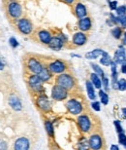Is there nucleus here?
Wrapping results in <instances>:
<instances>
[{
    "instance_id": "f257e3e1",
    "label": "nucleus",
    "mask_w": 126,
    "mask_h": 150,
    "mask_svg": "<svg viewBox=\"0 0 126 150\" xmlns=\"http://www.w3.org/2000/svg\"><path fill=\"white\" fill-rule=\"evenodd\" d=\"M6 11H7L8 16L13 20L20 19L22 15V7L17 0H9L6 5Z\"/></svg>"
},
{
    "instance_id": "f03ea898",
    "label": "nucleus",
    "mask_w": 126,
    "mask_h": 150,
    "mask_svg": "<svg viewBox=\"0 0 126 150\" xmlns=\"http://www.w3.org/2000/svg\"><path fill=\"white\" fill-rule=\"evenodd\" d=\"M55 83L56 85L66 89L67 91H71L76 86V80H75V78L71 74L68 73H61L57 75V77L55 78Z\"/></svg>"
},
{
    "instance_id": "7ed1b4c3",
    "label": "nucleus",
    "mask_w": 126,
    "mask_h": 150,
    "mask_svg": "<svg viewBox=\"0 0 126 150\" xmlns=\"http://www.w3.org/2000/svg\"><path fill=\"white\" fill-rule=\"evenodd\" d=\"M27 84H28L29 89H30L33 93H35V94L40 95L42 94V92L44 91L43 82H42V80L39 78L37 74H31L27 79Z\"/></svg>"
},
{
    "instance_id": "20e7f679",
    "label": "nucleus",
    "mask_w": 126,
    "mask_h": 150,
    "mask_svg": "<svg viewBox=\"0 0 126 150\" xmlns=\"http://www.w3.org/2000/svg\"><path fill=\"white\" fill-rule=\"evenodd\" d=\"M16 26L18 30L22 34L24 35H29L33 30L32 23L28 19H26V18H22V19L17 20Z\"/></svg>"
},
{
    "instance_id": "39448f33",
    "label": "nucleus",
    "mask_w": 126,
    "mask_h": 150,
    "mask_svg": "<svg viewBox=\"0 0 126 150\" xmlns=\"http://www.w3.org/2000/svg\"><path fill=\"white\" fill-rule=\"evenodd\" d=\"M77 123H78V126H79V128L82 133L86 134V133H89V132H90L91 127H92V123H91V120L88 114H82V115H80L77 119Z\"/></svg>"
},
{
    "instance_id": "423d86ee",
    "label": "nucleus",
    "mask_w": 126,
    "mask_h": 150,
    "mask_svg": "<svg viewBox=\"0 0 126 150\" xmlns=\"http://www.w3.org/2000/svg\"><path fill=\"white\" fill-rule=\"evenodd\" d=\"M35 103H36V106L43 112L48 113L52 109V104H50V101L49 100V98H48L46 95H43V94L38 95V97L36 98Z\"/></svg>"
},
{
    "instance_id": "0eeeda50",
    "label": "nucleus",
    "mask_w": 126,
    "mask_h": 150,
    "mask_svg": "<svg viewBox=\"0 0 126 150\" xmlns=\"http://www.w3.org/2000/svg\"><path fill=\"white\" fill-rule=\"evenodd\" d=\"M26 67L30 71L32 74H38L40 71L43 69L44 65L42 64V62L39 61L38 59H36L35 57H29L26 59Z\"/></svg>"
},
{
    "instance_id": "6e6552de",
    "label": "nucleus",
    "mask_w": 126,
    "mask_h": 150,
    "mask_svg": "<svg viewBox=\"0 0 126 150\" xmlns=\"http://www.w3.org/2000/svg\"><path fill=\"white\" fill-rule=\"evenodd\" d=\"M66 108L69 111V113H71L72 115H78L83 112V104L80 103V101L75 98H71L66 103Z\"/></svg>"
},
{
    "instance_id": "1a4fd4ad",
    "label": "nucleus",
    "mask_w": 126,
    "mask_h": 150,
    "mask_svg": "<svg viewBox=\"0 0 126 150\" xmlns=\"http://www.w3.org/2000/svg\"><path fill=\"white\" fill-rule=\"evenodd\" d=\"M48 68L53 74H61L64 73V71L67 69V64H66L65 62L61 61V59H55V61L49 64Z\"/></svg>"
},
{
    "instance_id": "9d476101",
    "label": "nucleus",
    "mask_w": 126,
    "mask_h": 150,
    "mask_svg": "<svg viewBox=\"0 0 126 150\" xmlns=\"http://www.w3.org/2000/svg\"><path fill=\"white\" fill-rule=\"evenodd\" d=\"M68 97V91L58 85H55L52 89V98L56 101H62Z\"/></svg>"
},
{
    "instance_id": "9b49d317",
    "label": "nucleus",
    "mask_w": 126,
    "mask_h": 150,
    "mask_svg": "<svg viewBox=\"0 0 126 150\" xmlns=\"http://www.w3.org/2000/svg\"><path fill=\"white\" fill-rule=\"evenodd\" d=\"M88 143L89 147L92 150H101L103 147V139H102V137L98 134H94L90 136Z\"/></svg>"
},
{
    "instance_id": "f8f14e48",
    "label": "nucleus",
    "mask_w": 126,
    "mask_h": 150,
    "mask_svg": "<svg viewBox=\"0 0 126 150\" xmlns=\"http://www.w3.org/2000/svg\"><path fill=\"white\" fill-rule=\"evenodd\" d=\"M30 148V142L27 137H20L15 140L14 150H29Z\"/></svg>"
},
{
    "instance_id": "ddd939ff",
    "label": "nucleus",
    "mask_w": 126,
    "mask_h": 150,
    "mask_svg": "<svg viewBox=\"0 0 126 150\" xmlns=\"http://www.w3.org/2000/svg\"><path fill=\"white\" fill-rule=\"evenodd\" d=\"M8 103L9 105L11 106V108L14 109L15 111H20L22 109V103L17 96H10Z\"/></svg>"
},
{
    "instance_id": "4468645a",
    "label": "nucleus",
    "mask_w": 126,
    "mask_h": 150,
    "mask_svg": "<svg viewBox=\"0 0 126 150\" xmlns=\"http://www.w3.org/2000/svg\"><path fill=\"white\" fill-rule=\"evenodd\" d=\"M75 15H76L78 19H83V18H85L88 16V10H86V7L83 3L78 2L75 5Z\"/></svg>"
},
{
    "instance_id": "2eb2a0df",
    "label": "nucleus",
    "mask_w": 126,
    "mask_h": 150,
    "mask_svg": "<svg viewBox=\"0 0 126 150\" xmlns=\"http://www.w3.org/2000/svg\"><path fill=\"white\" fill-rule=\"evenodd\" d=\"M88 41V36L83 32H77L73 35V44L76 46H83Z\"/></svg>"
},
{
    "instance_id": "dca6fc26",
    "label": "nucleus",
    "mask_w": 126,
    "mask_h": 150,
    "mask_svg": "<svg viewBox=\"0 0 126 150\" xmlns=\"http://www.w3.org/2000/svg\"><path fill=\"white\" fill-rule=\"evenodd\" d=\"M78 25H79V28L82 31H83V32L88 31L89 29L91 28V19H90V18H88V17L80 19Z\"/></svg>"
},
{
    "instance_id": "f3484780",
    "label": "nucleus",
    "mask_w": 126,
    "mask_h": 150,
    "mask_svg": "<svg viewBox=\"0 0 126 150\" xmlns=\"http://www.w3.org/2000/svg\"><path fill=\"white\" fill-rule=\"evenodd\" d=\"M38 38H39V40H40V42H42L43 44L49 45L50 40H52V34H50V31L45 30V29H42V30H40L38 32Z\"/></svg>"
},
{
    "instance_id": "a211bd4d",
    "label": "nucleus",
    "mask_w": 126,
    "mask_h": 150,
    "mask_svg": "<svg viewBox=\"0 0 126 150\" xmlns=\"http://www.w3.org/2000/svg\"><path fill=\"white\" fill-rule=\"evenodd\" d=\"M63 45H64V42H63L60 38L58 36H55V37H52V40L49 43V47L50 49L52 50H60L61 48L63 47Z\"/></svg>"
},
{
    "instance_id": "6ab92c4d",
    "label": "nucleus",
    "mask_w": 126,
    "mask_h": 150,
    "mask_svg": "<svg viewBox=\"0 0 126 150\" xmlns=\"http://www.w3.org/2000/svg\"><path fill=\"white\" fill-rule=\"evenodd\" d=\"M52 73L50 72V69L46 67H43V69H42L40 72H39L37 75L39 76V78L42 80V82H48L49 80H50V78H52Z\"/></svg>"
},
{
    "instance_id": "aec40b11",
    "label": "nucleus",
    "mask_w": 126,
    "mask_h": 150,
    "mask_svg": "<svg viewBox=\"0 0 126 150\" xmlns=\"http://www.w3.org/2000/svg\"><path fill=\"white\" fill-rule=\"evenodd\" d=\"M85 86H86V92H88L89 100H94L96 98V94H95V91H94L93 84L91 83V81H86Z\"/></svg>"
},
{
    "instance_id": "412c9836",
    "label": "nucleus",
    "mask_w": 126,
    "mask_h": 150,
    "mask_svg": "<svg viewBox=\"0 0 126 150\" xmlns=\"http://www.w3.org/2000/svg\"><path fill=\"white\" fill-rule=\"evenodd\" d=\"M115 59H116V64H125V62H126V55H125V52H124L123 49H122V50L120 49V50L116 51Z\"/></svg>"
},
{
    "instance_id": "4be33fe9",
    "label": "nucleus",
    "mask_w": 126,
    "mask_h": 150,
    "mask_svg": "<svg viewBox=\"0 0 126 150\" xmlns=\"http://www.w3.org/2000/svg\"><path fill=\"white\" fill-rule=\"evenodd\" d=\"M105 53V51L101 50V49H95L91 52H88V54L85 55V58L88 59H94L96 58H98L99 56H102L103 54Z\"/></svg>"
},
{
    "instance_id": "5701e85b",
    "label": "nucleus",
    "mask_w": 126,
    "mask_h": 150,
    "mask_svg": "<svg viewBox=\"0 0 126 150\" xmlns=\"http://www.w3.org/2000/svg\"><path fill=\"white\" fill-rule=\"evenodd\" d=\"M90 79H91V83L93 84V86L95 88L100 89L102 86V81L100 79V77L98 76L96 73H91L90 74Z\"/></svg>"
},
{
    "instance_id": "b1692460",
    "label": "nucleus",
    "mask_w": 126,
    "mask_h": 150,
    "mask_svg": "<svg viewBox=\"0 0 126 150\" xmlns=\"http://www.w3.org/2000/svg\"><path fill=\"white\" fill-rule=\"evenodd\" d=\"M45 129H46V132H47V134H49V137H53V136H55V130H53L52 123L49 121V120L45 121Z\"/></svg>"
},
{
    "instance_id": "393cba45",
    "label": "nucleus",
    "mask_w": 126,
    "mask_h": 150,
    "mask_svg": "<svg viewBox=\"0 0 126 150\" xmlns=\"http://www.w3.org/2000/svg\"><path fill=\"white\" fill-rule=\"evenodd\" d=\"M77 148H78V150H89L90 149V147H89V143L85 139H83V140H80V142L78 143Z\"/></svg>"
},
{
    "instance_id": "a878e982",
    "label": "nucleus",
    "mask_w": 126,
    "mask_h": 150,
    "mask_svg": "<svg viewBox=\"0 0 126 150\" xmlns=\"http://www.w3.org/2000/svg\"><path fill=\"white\" fill-rule=\"evenodd\" d=\"M103 57H102V59H100V62L103 65H105V67H108V65L111 64V62H112V59H111L110 56L108 55L107 52H105L103 55H102Z\"/></svg>"
},
{
    "instance_id": "bb28decb",
    "label": "nucleus",
    "mask_w": 126,
    "mask_h": 150,
    "mask_svg": "<svg viewBox=\"0 0 126 150\" xmlns=\"http://www.w3.org/2000/svg\"><path fill=\"white\" fill-rule=\"evenodd\" d=\"M99 97L101 98V103L105 104V105H107L108 103H109V97H108V95L105 93L104 91H99Z\"/></svg>"
},
{
    "instance_id": "cd10ccee",
    "label": "nucleus",
    "mask_w": 126,
    "mask_h": 150,
    "mask_svg": "<svg viewBox=\"0 0 126 150\" xmlns=\"http://www.w3.org/2000/svg\"><path fill=\"white\" fill-rule=\"evenodd\" d=\"M91 67L93 68V70L95 71V73L98 75V76H101V77H104L105 74H104V71L102 70L101 67H99V65L95 64H91Z\"/></svg>"
},
{
    "instance_id": "c85d7f7f",
    "label": "nucleus",
    "mask_w": 126,
    "mask_h": 150,
    "mask_svg": "<svg viewBox=\"0 0 126 150\" xmlns=\"http://www.w3.org/2000/svg\"><path fill=\"white\" fill-rule=\"evenodd\" d=\"M118 89H119L120 91H124L126 90V80L125 79H120L118 81Z\"/></svg>"
},
{
    "instance_id": "c756f323",
    "label": "nucleus",
    "mask_w": 126,
    "mask_h": 150,
    "mask_svg": "<svg viewBox=\"0 0 126 150\" xmlns=\"http://www.w3.org/2000/svg\"><path fill=\"white\" fill-rule=\"evenodd\" d=\"M112 33H113V37L116 38V39H118L119 37L121 36L122 30H121V28H113V29Z\"/></svg>"
},
{
    "instance_id": "7c9ffc66",
    "label": "nucleus",
    "mask_w": 126,
    "mask_h": 150,
    "mask_svg": "<svg viewBox=\"0 0 126 150\" xmlns=\"http://www.w3.org/2000/svg\"><path fill=\"white\" fill-rule=\"evenodd\" d=\"M9 43H10L12 48H17L20 45L19 41H18L15 37H11L10 39H9Z\"/></svg>"
},
{
    "instance_id": "2f4dec72",
    "label": "nucleus",
    "mask_w": 126,
    "mask_h": 150,
    "mask_svg": "<svg viewBox=\"0 0 126 150\" xmlns=\"http://www.w3.org/2000/svg\"><path fill=\"white\" fill-rule=\"evenodd\" d=\"M118 137H119V142H120L122 145H124L126 148V136L124 134V133L118 134Z\"/></svg>"
},
{
    "instance_id": "473e14b6",
    "label": "nucleus",
    "mask_w": 126,
    "mask_h": 150,
    "mask_svg": "<svg viewBox=\"0 0 126 150\" xmlns=\"http://www.w3.org/2000/svg\"><path fill=\"white\" fill-rule=\"evenodd\" d=\"M119 23H121L123 26H126V14H123V15H119V17L118 18Z\"/></svg>"
},
{
    "instance_id": "72a5a7b5",
    "label": "nucleus",
    "mask_w": 126,
    "mask_h": 150,
    "mask_svg": "<svg viewBox=\"0 0 126 150\" xmlns=\"http://www.w3.org/2000/svg\"><path fill=\"white\" fill-rule=\"evenodd\" d=\"M91 107L95 110V111H100V109H101L100 103H99V101H94V103H91Z\"/></svg>"
},
{
    "instance_id": "f704fd0d",
    "label": "nucleus",
    "mask_w": 126,
    "mask_h": 150,
    "mask_svg": "<svg viewBox=\"0 0 126 150\" xmlns=\"http://www.w3.org/2000/svg\"><path fill=\"white\" fill-rule=\"evenodd\" d=\"M115 126H116V131H118V134H120V133H123V130H122V128H121V126H120V123H119V121H118V120H116L115 122Z\"/></svg>"
},
{
    "instance_id": "c9c22d12",
    "label": "nucleus",
    "mask_w": 126,
    "mask_h": 150,
    "mask_svg": "<svg viewBox=\"0 0 126 150\" xmlns=\"http://www.w3.org/2000/svg\"><path fill=\"white\" fill-rule=\"evenodd\" d=\"M0 150H8V144L5 140L0 139Z\"/></svg>"
},
{
    "instance_id": "e433bc0d",
    "label": "nucleus",
    "mask_w": 126,
    "mask_h": 150,
    "mask_svg": "<svg viewBox=\"0 0 126 150\" xmlns=\"http://www.w3.org/2000/svg\"><path fill=\"white\" fill-rule=\"evenodd\" d=\"M102 83H103V85L105 87V90H107L108 91V89H109V80H108V78L106 77H102Z\"/></svg>"
},
{
    "instance_id": "4c0bfd02",
    "label": "nucleus",
    "mask_w": 126,
    "mask_h": 150,
    "mask_svg": "<svg viewBox=\"0 0 126 150\" xmlns=\"http://www.w3.org/2000/svg\"><path fill=\"white\" fill-rule=\"evenodd\" d=\"M116 12H118V15H123L126 12V7H124V6H120V7L116 8Z\"/></svg>"
},
{
    "instance_id": "58836bf2",
    "label": "nucleus",
    "mask_w": 126,
    "mask_h": 150,
    "mask_svg": "<svg viewBox=\"0 0 126 150\" xmlns=\"http://www.w3.org/2000/svg\"><path fill=\"white\" fill-rule=\"evenodd\" d=\"M116 4H118V2L116 1L110 2V8L112 9V10H115V9H116Z\"/></svg>"
},
{
    "instance_id": "ea45409f",
    "label": "nucleus",
    "mask_w": 126,
    "mask_h": 150,
    "mask_svg": "<svg viewBox=\"0 0 126 150\" xmlns=\"http://www.w3.org/2000/svg\"><path fill=\"white\" fill-rule=\"evenodd\" d=\"M5 68V62L0 58V70H3Z\"/></svg>"
},
{
    "instance_id": "a19ab883",
    "label": "nucleus",
    "mask_w": 126,
    "mask_h": 150,
    "mask_svg": "<svg viewBox=\"0 0 126 150\" xmlns=\"http://www.w3.org/2000/svg\"><path fill=\"white\" fill-rule=\"evenodd\" d=\"M61 1L66 3V4H68V5H72V4H74L75 0H61Z\"/></svg>"
},
{
    "instance_id": "79ce46f5",
    "label": "nucleus",
    "mask_w": 126,
    "mask_h": 150,
    "mask_svg": "<svg viewBox=\"0 0 126 150\" xmlns=\"http://www.w3.org/2000/svg\"><path fill=\"white\" fill-rule=\"evenodd\" d=\"M121 72H123L126 74V64H123L122 65V67H121Z\"/></svg>"
},
{
    "instance_id": "37998d69",
    "label": "nucleus",
    "mask_w": 126,
    "mask_h": 150,
    "mask_svg": "<svg viewBox=\"0 0 126 150\" xmlns=\"http://www.w3.org/2000/svg\"><path fill=\"white\" fill-rule=\"evenodd\" d=\"M111 150H119L118 145H112V147H111Z\"/></svg>"
},
{
    "instance_id": "c03bdc74",
    "label": "nucleus",
    "mask_w": 126,
    "mask_h": 150,
    "mask_svg": "<svg viewBox=\"0 0 126 150\" xmlns=\"http://www.w3.org/2000/svg\"><path fill=\"white\" fill-rule=\"evenodd\" d=\"M122 112H123L124 116L126 117V108H122Z\"/></svg>"
},
{
    "instance_id": "a18cd8bd",
    "label": "nucleus",
    "mask_w": 126,
    "mask_h": 150,
    "mask_svg": "<svg viewBox=\"0 0 126 150\" xmlns=\"http://www.w3.org/2000/svg\"><path fill=\"white\" fill-rule=\"evenodd\" d=\"M124 42H125V43H126V33L124 34Z\"/></svg>"
}]
</instances>
